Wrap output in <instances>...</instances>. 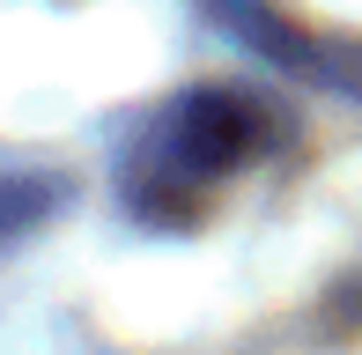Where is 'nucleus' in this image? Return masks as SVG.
Listing matches in <instances>:
<instances>
[{
	"label": "nucleus",
	"instance_id": "nucleus-1",
	"mask_svg": "<svg viewBox=\"0 0 362 355\" xmlns=\"http://www.w3.org/2000/svg\"><path fill=\"white\" fill-rule=\"evenodd\" d=\"M267 119L229 89H185L126 149V200L141 222H192L207 200L259 156Z\"/></svg>",
	"mask_w": 362,
	"mask_h": 355
},
{
	"label": "nucleus",
	"instance_id": "nucleus-2",
	"mask_svg": "<svg viewBox=\"0 0 362 355\" xmlns=\"http://www.w3.org/2000/svg\"><path fill=\"white\" fill-rule=\"evenodd\" d=\"M59 207V185H45V178H0V245L8 237H23L37 215H52Z\"/></svg>",
	"mask_w": 362,
	"mask_h": 355
}]
</instances>
